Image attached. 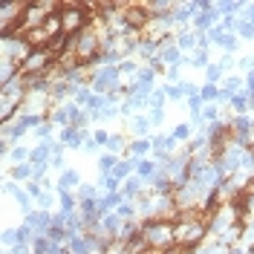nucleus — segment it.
I'll list each match as a JSON object with an SVG mask.
<instances>
[{
    "instance_id": "nucleus-1",
    "label": "nucleus",
    "mask_w": 254,
    "mask_h": 254,
    "mask_svg": "<svg viewBox=\"0 0 254 254\" xmlns=\"http://www.w3.org/2000/svg\"><path fill=\"white\" fill-rule=\"evenodd\" d=\"M26 98H29V84L23 75L12 84H6V87H0V125L15 122V116L23 110Z\"/></svg>"
},
{
    "instance_id": "nucleus-2",
    "label": "nucleus",
    "mask_w": 254,
    "mask_h": 254,
    "mask_svg": "<svg viewBox=\"0 0 254 254\" xmlns=\"http://www.w3.org/2000/svg\"><path fill=\"white\" fill-rule=\"evenodd\" d=\"M61 26H64V35H69V38H75L81 35L84 29H90L93 26V12L78 3V0H61Z\"/></svg>"
},
{
    "instance_id": "nucleus-3",
    "label": "nucleus",
    "mask_w": 254,
    "mask_h": 254,
    "mask_svg": "<svg viewBox=\"0 0 254 254\" xmlns=\"http://www.w3.org/2000/svg\"><path fill=\"white\" fill-rule=\"evenodd\" d=\"M142 237L153 252L162 254V252H168V249L176 246V228H174L171 220H144L142 222Z\"/></svg>"
},
{
    "instance_id": "nucleus-4",
    "label": "nucleus",
    "mask_w": 254,
    "mask_h": 254,
    "mask_svg": "<svg viewBox=\"0 0 254 254\" xmlns=\"http://www.w3.org/2000/svg\"><path fill=\"white\" fill-rule=\"evenodd\" d=\"M122 84H125V81H122V75H119V66H95L93 69V81H90L93 93L110 95V93H116Z\"/></svg>"
},
{
    "instance_id": "nucleus-5",
    "label": "nucleus",
    "mask_w": 254,
    "mask_h": 254,
    "mask_svg": "<svg viewBox=\"0 0 254 254\" xmlns=\"http://www.w3.org/2000/svg\"><path fill=\"white\" fill-rule=\"evenodd\" d=\"M32 55V44L23 38V35H17V38H3L0 41V61H12L17 66H23V61Z\"/></svg>"
},
{
    "instance_id": "nucleus-6",
    "label": "nucleus",
    "mask_w": 254,
    "mask_h": 254,
    "mask_svg": "<svg viewBox=\"0 0 254 254\" xmlns=\"http://www.w3.org/2000/svg\"><path fill=\"white\" fill-rule=\"evenodd\" d=\"M90 139H93L90 130H81V127H64V130H58V142L66 150H84Z\"/></svg>"
},
{
    "instance_id": "nucleus-7",
    "label": "nucleus",
    "mask_w": 254,
    "mask_h": 254,
    "mask_svg": "<svg viewBox=\"0 0 254 254\" xmlns=\"http://www.w3.org/2000/svg\"><path fill=\"white\" fill-rule=\"evenodd\" d=\"M55 179H58V190H78L84 185V176L78 168H64Z\"/></svg>"
},
{
    "instance_id": "nucleus-8",
    "label": "nucleus",
    "mask_w": 254,
    "mask_h": 254,
    "mask_svg": "<svg viewBox=\"0 0 254 254\" xmlns=\"http://www.w3.org/2000/svg\"><path fill=\"white\" fill-rule=\"evenodd\" d=\"M222 17L217 15V9H211V12H199V15L193 17V23H190V29L193 32H202V35H208V32L214 29V26H220Z\"/></svg>"
},
{
    "instance_id": "nucleus-9",
    "label": "nucleus",
    "mask_w": 254,
    "mask_h": 254,
    "mask_svg": "<svg viewBox=\"0 0 254 254\" xmlns=\"http://www.w3.org/2000/svg\"><path fill=\"white\" fill-rule=\"evenodd\" d=\"M174 41H176V47L182 49L185 55H190V52H196L199 49V32H193V29H179L174 35Z\"/></svg>"
},
{
    "instance_id": "nucleus-10",
    "label": "nucleus",
    "mask_w": 254,
    "mask_h": 254,
    "mask_svg": "<svg viewBox=\"0 0 254 254\" xmlns=\"http://www.w3.org/2000/svg\"><path fill=\"white\" fill-rule=\"evenodd\" d=\"M150 130H153V125H150V116H147V113H136V116L130 119V133H133V139H153Z\"/></svg>"
},
{
    "instance_id": "nucleus-11",
    "label": "nucleus",
    "mask_w": 254,
    "mask_h": 254,
    "mask_svg": "<svg viewBox=\"0 0 254 254\" xmlns=\"http://www.w3.org/2000/svg\"><path fill=\"white\" fill-rule=\"evenodd\" d=\"M144 6H147V12H150L153 20H159V17H171L174 15V9H176L174 0H147Z\"/></svg>"
},
{
    "instance_id": "nucleus-12",
    "label": "nucleus",
    "mask_w": 254,
    "mask_h": 254,
    "mask_svg": "<svg viewBox=\"0 0 254 254\" xmlns=\"http://www.w3.org/2000/svg\"><path fill=\"white\" fill-rule=\"evenodd\" d=\"M52 147H55V139L52 142H38L32 147V165L38 168V165H49V159H52Z\"/></svg>"
},
{
    "instance_id": "nucleus-13",
    "label": "nucleus",
    "mask_w": 254,
    "mask_h": 254,
    "mask_svg": "<svg viewBox=\"0 0 254 254\" xmlns=\"http://www.w3.org/2000/svg\"><path fill=\"white\" fill-rule=\"evenodd\" d=\"M55 193H58V211L78 214V193L75 190H55Z\"/></svg>"
},
{
    "instance_id": "nucleus-14",
    "label": "nucleus",
    "mask_w": 254,
    "mask_h": 254,
    "mask_svg": "<svg viewBox=\"0 0 254 254\" xmlns=\"http://www.w3.org/2000/svg\"><path fill=\"white\" fill-rule=\"evenodd\" d=\"M147 156H153V142L150 139H133L130 150H127V159H147Z\"/></svg>"
},
{
    "instance_id": "nucleus-15",
    "label": "nucleus",
    "mask_w": 254,
    "mask_h": 254,
    "mask_svg": "<svg viewBox=\"0 0 254 254\" xmlns=\"http://www.w3.org/2000/svg\"><path fill=\"white\" fill-rule=\"evenodd\" d=\"M139 69H142V64L136 61V58H125V61L119 64V75H122V81H133L136 75H139Z\"/></svg>"
},
{
    "instance_id": "nucleus-16",
    "label": "nucleus",
    "mask_w": 254,
    "mask_h": 254,
    "mask_svg": "<svg viewBox=\"0 0 254 254\" xmlns=\"http://www.w3.org/2000/svg\"><path fill=\"white\" fill-rule=\"evenodd\" d=\"M171 136H174L176 142H182V147H185V144L196 136V130H193V125H190V122H179V125L174 127V133H171Z\"/></svg>"
},
{
    "instance_id": "nucleus-17",
    "label": "nucleus",
    "mask_w": 254,
    "mask_h": 254,
    "mask_svg": "<svg viewBox=\"0 0 254 254\" xmlns=\"http://www.w3.org/2000/svg\"><path fill=\"white\" fill-rule=\"evenodd\" d=\"M211 64H214V61L208 58V49H196V52H190V55H188V66H190V69H202V72H205Z\"/></svg>"
},
{
    "instance_id": "nucleus-18",
    "label": "nucleus",
    "mask_w": 254,
    "mask_h": 254,
    "mask_svg": "<svg viewBox=\"0 0 254 254\" xmlns=\"http://www.w3.org/2000/svg\"><path fill=\"white\" fill-rule=\"evenodd\" d=\"M95 185H98L101 193H119V190H122V182L113 174H98V182H95Z\"/></svg>"
},
{
    "instance_id": "nucleus-19",
    "label": "nucleus",
    "mask_w": 254,
    "mask_h": 254,
    "mask_svg": "<svg viewBox=\"0 0 254 254\" xmlns=\"http://www.w3.org/2000/svg\"><path fill=\"white\" fill-rule=\"evenodd\" d=\"M228 110L234 113V116H246L249 113V95H246V90L228 98Z\"/></svg>"
},
{
    "instance_id": "nucleus-20",
    "label": "nucleus",
    "mask_w": 254,
    "mask_h": 254,
    "mask_svg": "<svg viewBox=\"0 0 254 254\" xmlns=\"http://www.w3.org/2000/svg\"><path fill=\"white\" fill-rule=\"evenodd\" d=\"M222 81H225V66H222L220 61H214L205 69V81H202V84H222Z\"/></svg>"
},
{
    "instance_id": "nucleus-21",
    "label": "nucleus",
    "mask_w": 254,
    "mask_h": 254,
    "mask_svg": "<svg viewBox=\"0 0 254 254\" xmlns=\"http://www.w3.org/2000/svg\"><path fill=\"white\" fill-rule=\"evenodd\" d=\"M119 159L122 156H116V153H107V150H104V153L98 156V174H113V168L119 165Z\"/></svg>"
},
{
    "instance_id": "nucleus-22",
    "label": "nucleus",
    "mask_w": 254,
    "mask_h": 254,
    "mask_svg": "<svg viewBox=\"0 0 254 254\" xmlns=\"http://www.w3.org/2000/svg\"><path fill=\"white\" fill-rule=\"evenodd\" d=\"M119 116H122V113H119L116 104H107V107H101L98 113H90L93 122H113V119H119Z\"/></svg>"
},
{
    "instance_id": "nucleus-23",
    "label": "nucleus",
    "mask_w": 254,
    "mask_h": 254,
    "mask_svg": "<svg viewBox=\"0 0 254 254\" xmlns=\"http://www.w3.org/2000/svg\"><path fill=\"white\" fill-rule=\"evenodd\" d=\"M168 107V93H165V87L159 84L156 90H153V95H150V107L147 110H165Z\"/></svg>"
},
{
    "instance_id": "nucleus-24",
    "label": "nucleus",
    "mask_w": 254,
    "mask_h": 254,
    "mask_svg": "<svg viewBox=\"0 0 254 254\" xmlns=\"http://www.w3.org/2000/svg\"><path fill=\"white\" fill-rule=\"evenodd\" d=\"M75 193H78V199H101V190H98V185H93V182H84Z\"/></svg>"
},
{
    "instance_id": "nucleus-25",
    "label": "nucleus",
    "mask_w": 254,
    "mask_h": 254,
    "mask_svg": "<svg viewBox=\"0 0 254 254\" xmlns=\"http://www.w3.org/2000/svg\"><path fill=\"white\" fill-rule=\"evenodd\" d=\"M234 35H237L240 41H254V23L252 20H240L237 29H234Z\"/></svg>"
},
{
    "instance_id": "nucleus-26",
    "label": "nucleus",
    "mask_w": 254,
    "mask_h": 254,
    "mask_svg": "<svg viewBox=\"0 0 254 254\" xmlns=\"http://www.w3.org/2000/svg\"><path fill=\"white\" fill-rule=\"evenodd\" d=\"M165 87V93H168V101H182L185 104V90H182V84H162Z\"/></svg>"
},
{
    "instance_id": "nucleus-27",
    "label": "nucleus",
    "mask_w": 254,
    "mask_h": 254,
    "mask_svg": "<svg viewBox=\"0 0 254 254\" xmlns=\"http://www.w3.org/2000/svg\"><path fill=\"white\" fill-rule=\"evenodd\" d=\"M12 246H17V228L6 225L3 228V249H12Z\"/></svg>"
},
{
    "instance_id": "nucleus-28",
    "label": "nucleus",
    "mask_w": 254,
    "mask_h": 254,
    "mask_svg": "<svg viewBox=\"0 0 254 254\" xmlns=\"http://www.w3.org/2000/svg\"><path fill=\"white\" fill-rule=\"evenodd\" d=\"M147 116H150V125H153V130H159V127L165 125V119H168V113H165V110H147Z\"/></svg>"
},
{
    "instance_id": "nucleus-29",
    "label": "nucleus",
    "mask_w": 254,
    "mask_h": 254,
    "mask_svg": "<svg viewBox=\"0 0 254 254\" xmlns=\"http://www.w3.org/2000/svg\"><path fill=\"white\" fill-rule=\"evenodd\" d=\"M23 188H26V193H29L32 199H38V196H44V185H41V182H35V179H29V182H26Z\"/></svg>"
},
{
    "instance_id": "nucleus-30",
    "label": "nucleus",
    "mask_w": 254,
    "mask_h": 254,
    "mask_svg": "<svg viewBox=\"0 0 254 254\" xmlns=\"http://www.w3.org/2000/svg\"><path fill=\"white\" fill-rule=\"evenodd\" d=\"M110 136H113V133H107V130H95V133H93V142L98 144V147H104V150H107V144H110Z\"/></svg>"
},
{
    "instance_id": "nucleus-31",
    "label": "nucleus",
    "mask_w": 254,
    "mask_h": 254,
    "mask_svg": "<svg viewBox=\"0 0 254 254\" xmlns=\"http://www.w3.org/2000/svg\"><path fill=\"white\" fill-rule=\"evenodd\" d=\"M246 95H249V98L254 95V69L252 72H246Z\"/></svg>"
}]
</instances>
